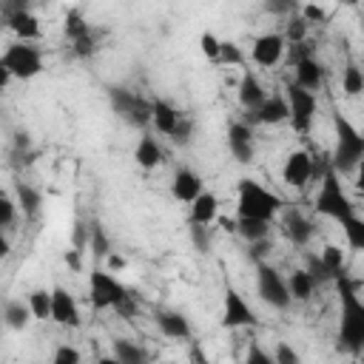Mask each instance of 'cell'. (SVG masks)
Returning <instances> with one entry per match:
<instances>
[{
  "label": "cell",
  "mask_w": 364,
  "mask_h": 364,
  "mask_svg": "<svg viewBox=\"0 0 364 364\" xmlns=\"http://www.w3.org/2000/svg\"><path fill=\"white\" fill-rule=\"evenodd\" d=\"M336 296H338L336 347L347 355H361L364 353V299L358 296V287L350 276L336 279Z\"/></svg>",
  "instance_id": "cell-1"
},
{
  "label": "cell",
  "mask_w": 364,
  "mask_h": 364,
  "mask_svg": "<svg viewBox=\"0 0 364 364\" xmlns=\"http://www.w3.org/2000/svg\"><path fill=\"white\" fill-rule=\"evenodd\" d=\"M284 51H287L284 34H282V31H264V34H259V37L253 40V46H250V60H253L256 65H262V68H273V65L282 63Z\"/></svg>",
  "instance_id": "cell-12"
},
{
  "label": "cell",
  "mask_w": 364,
  "mask_h": 364,
  "mask_svg": "<svg viewBox=\"0 0 364 364\" xmlns=\"http://www.w3.org/2000/svg\"><path fill=\"white\" fill-rule=\"evenodd\" d=\"M353 176H355V191H358V196H364V162L355 168Z\"/></svg>",
  "instance_id": "cell-52"
},
{
  "label": "cell",
  "mask_w": 364,
  "mask_h": 364,
  "mask_svg": "<svg viewBox=\"0 0 364 364\" xmlns=\"http://www.w3.org/2000/svg\"><path fill=\"white\" fill-rule=\"evenodd\" d=\"M219 324L225 330H242V327H253L259 324L256 310L250 307V301L236 290V287H225V299H222V318Z\"/></svg>",
  "instance_id": "cell-11"
},
{
  "label": "cell",
  "mask_w": 364,
  "mask_h": 364,
  "mask_svg": "<svg viewBox=\"0 0 364 364\" xmlns=\"http://www.w3.org/2000/svg\"><path fill=\"white\" fill-rule=\"evenodd\" d=\"M242 364H276V361H273V353H267L259 341H250V347H247Z\"/></svg>",
  "instance_id": "cell-44"
},
{
  "label": "cell",
  "mask_w": 364,
  "mask_h": 364,
  "mask_svg": "<svg viewBox=\"0 0 364 364\" xmlns=\"http://www.w3.org/2000/svg\"><path fill=\"white\" fill-rule=\"evenodd\" d=\"M299 14H301V20H304L307 26H321V23H327V6H321V3H301V6H299Z\"/></svg>",
  "instance_id": "cell-38"
},
{
  "label": "cell",
  "mask_w": 364,
  "mask_h": 364,
  "mask_svg": "<svg viewBox=\"0 0 364 364\" xmlns=\"http://www.w3.org/2000/svg\"><path fill=\"white\" fill-rule=\"evenodd\" d=\"M199 51L205 54V60L219 63V51H222V40L213 31H202L199 34Z\"/></svg>",
  "instance_id": "cell-39"
},
{
  "label": "cell",
  "mask_w": 364,
  "mask_h": 364,
  "mask_svg": "<svg viewBox=\"0 0 364 364\" xmlns=\"http://www.w3.org/2000/svg\"><path fill=\"white\" fill-rule=\"evenodd\" d=\"M236 233H239L247 245L267 242V236H270V222H262V219H236Z\"/></svg>",
  "instance_id": "cell-31"
},
{
  "label": "cell",
  "mask_w": 364,
  "mask_h": 364,
  "mask_svg": "<svg viewBox=\"0 0 364 364\" xmlns=\"http://www.w3.org/2000/svg\"><path fill=\"white\" fill-rule=\"evenodd\" d=\"M284 100H287V108H290V128L296 134H310L313 122H316V111H318V97L304 91L301 85L296 82H287L284 85Z\"/></svg>",
  "instance_id": "cell-9"
},
{
  "label": "cell",
  "mask_w": 364,
  "mask_h": 364,
  "mask_svg": "<svg viewBox=\"0 0 364 364\" xmlns=\"http://www.w3.org/2000/svg\"><path fill=\"white\" fill-rule=\"evenodd\" d=\"M108 102H111V111L128 122L131 128H145L151 122V114H154V100H145L142 94L131 91V88H122V85H114L108 91Z\"/></svg>",
  "instance_id": "cell-7"
},
{
  "label": "cell",
  "mask_w": 364,
  "mask_h": 364,
  "mask_svg": "<svg viewBox=\"0 0 364 364\" xmlns=\"http://www.w3.org/2000/svg\"><path fill=\"white\" fill-rule=\"evenodd\" d=\"M156 321V330L165 336V338H173V341H188L193 336V327L188 321V316L182 310H156L154 316Z\"/></svg>",
  "instance_id": "cell-21"
},
{
  "label": "cell",
  "mask_w": 364,
  "mask_h": 364,
  "mask_svg": "<svg viewBox=\"0 0 364 364\" xmlns=\"http://www.w3.org/2000/svg\"><path fill=\"white\" fill-rule=\"evenodd\" d=\"M202 191H205V182H202V176H199L193 168L182 165V168L173 171V179H171V196H173L176 202H182V205H193V199H196Z\"/></svg>",
  "instance_id": "cell-18"
},
{
  "label": "cell",
  "mask_w": 364,
  "mask_h": 364,
  "mask_svg": "<svg viewBox=\"0 0 364 364\" xmlns=\"http://www.w3.org/2000/svg\"><path fill=\"white\" fill-rule=\"evenodd\" d=\"M188 122V117L173 105V102H168V100H154V114H151V125L159 131V134H165V136H171V139H176L179 136V131H182V125Z\"/></svg>",
  "instance_id": "cell-15"
},
{
  "label": "cell",
  "mask_w": 364,
  "mask_h": 364,
  "mask_svg": "<svg viewBox=\"0 0 364 364\" xmlns=\"http://www.w3.org/2000/svg\"><path fill=\"white\" fill-rule=\"evenodd\" d=\"M341 94L344 97H361L364 94V68L358 63H347L341 71Z\"/></svg>",
  "instance_id": "cell-32"
},
{
  "label": "cell",
  "mask_w": 364,
  "mask_h": 364,
  "mask_svg": "<svg viewBox=\"0 0 364 364\" xmlns=\"http://www.w3.org/2000/svg\"><path fill=\"white\" fill-rule=\"evenodd\" d=\"M63 262H65L71 270H82V250H74V247H68V250L63 253Z\"/></svg>",
  "instance_id": "cell-49"
},
{
  "label": "cell",
  "mask_w": 364,
  "mask_h": 364,
  "mask_svg": "<svg viewBox=\"0 0 364 364\" xmlns=\"http://www.w3.org/2000/svg\"><path fill=\"white\" fill-rule=\"evenodd\" d=\"M134 159H136V165L142 171H154V168H159L165 162V148L154 134H142L136 148H134Z\"/></svg>",
  "instance_id": "cell-23"
},
{
  "label": "cell",
  "mask_w": 364,
  "mask_h": 364,
  "mask_svg": "<svg viewBox=\"0 0 364 364\" xmlns=\"http://www.w3.org/2000/svg\"><path fill=\"white\" fill-rule=\"evenodd\" d=\"M51 321L60 327H80V304L74 299V293L63 284L51 287Z\"/></svg>",
  "instance_id": "cell-14"
},
{
  "label": "cell",
  "mask_w": 364,
  "mask_h": 364,
  "mask_svg": "<svg viewBox=\"0 0 364 364\" xmlns=\"http://www.w3.org/2000/svg\"><path fill=\"white\" fill-rule=\"evenodd\" d=\"M341 230H344V239H347V247L355 250V253H364V216L353 213L350 219L341 222Z\"/></svg>",
  "instance_id": "cell-34"
},
{
  "label": "cell",
  "mask_w": 364,
  "mask_h": 364,
  "mask_svg": "<svg viewBox=\"0 0 364 364\" xmlns=\"http://www.w3.org/2000/svg\"><path fill=\"white\" fill-rule=\"evenodd\" d=\"M88 299L94 310H119L131 301V293L111 270L94 267L88 276Z\"/></svg>",
  "instance_id": "cell-6"
},
{
  "label": "cell",
  "mask_w": 364,
  "mask_h": 364,
  "mask_svg": "<svg viewBox=\"0 0 364 364\" xmlns=\"http://www.w3.org/2000/svg\"><path fill=\"white\" fill-rule=\"evenodd\" d=\"M358 28H361V34H364V6L358 9Z\"/></svg>",
  "instance_id": "cell-53"
},
{
  "label": "cell",
  "mask_w": 364,
  "mask_h": 364,
  "mask_svg": "<svg viewBox=\"0 0 364 364\" xmlns=\"http://www.w3.org/2000/svg\"><path fill=\"white\" fill-rule=\"evenodd\" d=\"M310 179H313V154L304 148L290 151L282 165V182L287 188H304Z\"/></svg>",
  "instance_id": "cell-13"
},
{
  "label": "cell",
  "mask_w": 364,
  "mask_h": 364,
  "mask_svg": "<svg viewBox=\"0 0 364 364\" xmlns=\"http://www.w3.org/2000/svg\"><path fill=\"white\" fill-rule=\"evenodd\" d=\"M17 202L14 199H9V196H3L0 199V230L3 233H9L11 230V225H14V219H17Z\"/></svg>",
  "instance_id": "cell-41"
},
{
  "label": "cell",
  "mask_w": 364,
  "mask_h": 364,
  "mask_svg": "<svg viewBox=\"0 0 364 364\" xmlns=\"http://www.w3.org/2000/svg\"><path fill=\"white\" fill-rule=\"evenodd\" d=\"M333 131H336V145L330 154V168L341 173H355V168L364 162V134L341 114L333 117Z\"/></svg>",
  "instance_id": "cell-3"
},
{
  "label": "cell",
  "mask_w": 364,
  "mask_h": 364,
  "mask_svg": "<svg viewBox=\"0 0 364 364\" xmlns=\"http://www.w3.org/2000/svg\"><path fill=\"white\" fill-rule=\"evenodd\" d=\"M100 364H119L114 355H105V358H100Z\"/></svg>",
  "instance_id": "cell-54"
},
{
  "label": "cell",
  "mask_w": 364,
  "mask_h": 364,
  "mask_svg": "<svg viewBox=\"0 0 364 364\" xmlns=\"http://www.w3.org/2000/svg\"><path fill=\"white\" fill-rule=\"evenodd\" d=\"M216 219H219V196L213 191H202L191 205L188 222L191 228H210Z\"/></svg>",
  "instance_id": "cell-22"
},
{
  "label": "cell",
  "mask_w": 364,
  "mask_h": 364,
  "mask_svg": "<svg viewBox=\"0 0 364 364\" xmlns=\"http://www.w3.org/2000/svg\"><path fill=\"white\" fill-rule=\"evenodd\" d=\"M191 233H193V245L199 250H208L210 247V230L208 228H191Z\"/></svg>",
  "instance_id": "cell-48"
},
{
  "label": "cell",
  "mask_w": 364,
  "mask_h": 364,
  "mask_svg": "<svg viewBox=\"0 0 364 364\" xmlns=\"http://www.w3.org/2000/svg\"><path fill=\"white\" fill-rule=\"evenodd\" d=\"M28 307H31V316L37 321H51V290L46 287H34L28 296H26Z\"/></svg>",
  "instance_id": "cell-33"
},
{
  "label": "cell",
  "mask_w": 364,
  "mask_h": 364,
  "mask_svg": "<svg viewBox=\"0 0 364 364\" xmlns=\"http://www.w3.org/2000/svg\"><path fill=\"white\" fill-rule=\"evenodd\" d=\"M253 119L259 125H282V122H287L290 119V108H287L284 94H270L264 100V105L253 114Z\"/></svg>",
  "instance_id": "cell-24"
},
{
  "label": "cell",
  "mask_w": 364,
  "mask_h": 364,
  "mask_svg": "<svg viewBox=\"0 0 364 364\" xmlns=\"http://www.w3.org/2000/svg\"><path fill=\"white\" fill-rule=\"evenodd\" d=\"M88 242H91V225L77 222V225H74V233H71V247H74V250H85Z\"/></svg>",
  "instance_id": "cell-46"
},
{
  "label": "cell",
  "mask_w": 364,
  "mask_h": 364,
  "mask_svg": "<svg viewBox=\"0 0 364 364\" xmlns=\"http://www.w3.org/2000/svg\"><path fill=\"white\" fill-rule=\"evenodd\" d=\"M31 318H34V316H31L28 301H23V299H9V301L3 304V321H6V327H9V330L23 333V330L28 327V321H31Z\"/></svg>",
  "instance_id": "cell-28"
},
{
  "label": "cell",
  "mask_w": 364,
  "mask_h": 364,
  "mask_svg": "<svg viewBox=\"0 0 364 364\" xmlns=\"http://www.w3.org/2000/svg\"><path fill=\"white\" fill-rule=\"evenodd\" d=\"M46 68V57H43V48L34 46V43H9L3 57H0V71H6L11 80H34L37 74H43Z\"/></svg>",
  "instance_id": "cell-5"
},
{
  "label": "cell",
  "mask_w": 364,
  "mask_h": 364,
  "mask_svg": "<svg viewBox=\"0 0 364 364\" xmlns=\"http://www.w3.org/2000/svg\"><path fill=\"white\" fill-rule=\"evenodd\" d=\"M293 74H296V85H301L304 91H310V94H316L321 85H324V77H327V68H324V63H318V57H301V60H296L293 63Z\"/></svg>",
  "instance_id": "cell-20"
},
{
  "label": "cell",
  "mask_w": 364,
  "mask_h": 364,
  "mask_svg": "<svg viewBox=\"0 0 364 364\" xmlns=\"http://www.w3.org/2000/svg\"><path fill=\"white\" fill-rule=\"evenodd\" d=\"M316 287H318V282H316L304 267H296V270L287 276V290H290L293 301H307V299H313Z\"/></svg>",
  "instance_id": "cell-30"
},
{
  "label": "cell",
  "mask_w": 364,
  "mask_h": 364,
  "mask_svg": "<svg viewBox=\"0 0 364 364\" xmlns=\"http://www.w3.org/2000/svg\"><path fill=\"white\" fill-rule=\"evenodd\" d=\"M111 355L119 361V364H148V353L142 344H136L134 338H114L111 341Z\"/></svg>",
  "instance_id": "cell-26"
},
{
  "label": "cell",
  "mask_w": 364,
  "mask_h": 364,
  "mask_svg": "<svg viewBox=\"0 0 364 364\" xmlns=\"http://www.w3.org/2000/svg\"><path fill=\"white\" fill-rule=\"evenodd\" d=\"M307 31H310V26L301 20V14L296 11V14H290L287 17V23H284V40H287V46H301V43H307Z\"/></svg>",
  "instance_id": "cell-35"
},
{
  "label": "cell",
  "mask_w": 364,
  "mask_h": 364,
  "mask_svg": "<svg viewBox=\"0 0 364 364\" xmlns=\"http://www.w3.org/2000/svg\"><path fill=\"white\" fill-rule=\"evenodd\" d=\"M188 364H213V361L205 355V350H202V347H193V350H191V355H188Z\"/></svg>",
  "instance_id": "cell-51"
},
{
  "label": "cell",
  "mask_w": 364,
  "mask_h": 364,
  "mask_svg": "<svg viewBox=\"0 0 364 364\" xmlns=\"http://www.w3.org/2000/svg\"><path fill=\"white\" fill-rule=\"evenodd\" d=\"M282 199L279 193L267 191L262 182L256 179H239L236 185V219H262V222H273L282 213Z\"/></svg>",
  "instance_id": "cell-2"
},
{
  "label": "cell",
  "mask_w": 364,
  "mask_h": 364,
  "mask_svg": "<svg viewBox=\"0 0 364 364\" xmlns=\"http://www.w3.org/2000/svg\"><path fill=\"white\" fill-rule=\"evenodd\" d=\"M282 233H284L296 247H307V245L313 242V236H316V225H313V219H307L301 210L287 208V210H282Z\"/></svg>",
  "instance_id": "cell-16"
},
{
  "label": "cell",
  "mask_w": 364,
  "mask_h": 364,
  "mask_svg": "<svg viewBox=\"0 0 364 364\" xmlns=\"http://www.w3.org/2000/svg\"><path fill=\"white\" fill-rule=\"evenodd\" d=\"M273 361H276V364H301V355H299V350H296L293 344L279 341V344L273 347Z\"/></svg>",
  "instance_id": "cell-42"
},
{
  "label": "cell",
  "mask_w": 364,
  "mask_h": 364,
  "mask_svg": "<svg viewBox=\"0 0 364 364\" xmlns=\"http://www.w3.org/2000/svg\"><path fill=\"white\" fill-rule=\"evenodd\" d=\"M88 247H91V253L94 256H100V259H108L114 250H111V239H108V233H105V228L102 225H97V222H91V242H88Z\"/></svg>",
  "instance_id": "cell-36"
},
{
  "label": "cell",
  "mask_w": 364,
  "mask_h": 364,
  "mask_svg": "<svg viewBox=\"0 0 364 364\" xmlns=\"http://www.w3.org/2000/svg\"><path fill=\"white\" fill-rule=\"evenodd\" d=\"M219 63L228 65V68H233V65H245V51L239 48V43H233V40H222Z\"/></svg>",
  "instance_id": "cell-37"
},
{
  "label": "cell",
  "mask_w": 364,
  "mask_h": 364,
  "mask_svg": "<svg viewBox=\"0 0 364 364\" xmlns=\"http://www.w3.org/2000/svg\"><path fill=\"white\" fill-rule=\"evenodd\" d=\"M0 11H3V20H6V28L20 43H37L43 37V23L26 3H3Z\"/></svg>",
  "instance_id": "cell-10"
},
{
  "label": "cell",
  "mask_w": 364,
  "mask_h": 364,
  "mask_svg": "<svg viewBox=\"0 0 364 364\" xmlns=\"http://www.w3.org/2000/svg\"><path fill=\"white\" fill-rule=\"evenodd\" d=\"M304 270H307V273H310V276H313L318 284L333 282V279H330V273H327V267L321 264V259H318V256H307V267H304Z\"/></svg>",
  "instance_id": "cell-47"
},
{
  "label": "cell",
  "mask_w": 364,
  "mask_h": 364,
  "mask_svg": "<svg viewBox=\"0 0 364 364\" xmlns=\"http://www.w3.org/2000/svg\"><path fill=\"white\" fill-rule=\"evenodd\" d=\"M63 34H65V40H68L71 46L80 43V40H85L88 34H94L91 23H88L85 14H82V9H68V11H65V17H63Z\"/></svg>",
  "instance_id": "cell-27"
},
{
  "label": "cell",
  "mask_w": 364,
  "mask_h": 364,
  "mask_svg": "<svg viewBox=\"0 0 364 364\" xmlns=\"http://www.w3.org/2000/svg\"><path fill=\"white\" fill-rule=\"evenodd\" d=\"M267 97H270V94H267V88L262 85V80H259L250 68H245L242 77H239V85H236V100H239V105H242L245 111L256 114V111L264 105Z\"/></svg>",
  "instance_id": "cell-17"
},
{
  "label": "cell",
  "mask_w": 364,
  "mask_h": 364,
  "mask_svg": "<svg viewBox=\"0 0 364 364\" xmlns=\"http://www.w3.org/2000/svg\"><path fill=\"white\" fill-rule=\"evenodd\" d=\"M14 193H17L14 202H17L20 213H23L26 219H37L40 210H43V193H40L34 185H28V182H17Z\"/></svg>",
  "instance_id": "cell-25"
},
{
  "label": "cell",
  "mask_w": 364,
  "mask_h": 364,
  "mask_svg": "<svg viewBox=\"0 0 364 364\" xmlns=\"http://www.w3.org/2000/svg\"><path fill=\"white\" fill-rule=\"evenodd\" d=\"M313 210H316L318 216H327V219L338 222V225L355 213V205H353V199L347 196V191H344V185H341V176H338L333 168H330V171L324 173V179L318 182V193H316V199H313Z\"/></svg>",
  "instance_id": "cell-4"
},
{
  "label": "cell",
  "mask_w": 364,
  "mask_h": 364,
  "mask_svg": "<svg viewBox=\"0 0 364 364\" xmlns=\"http://www.w3.org/2000/svg\"><path fill=\"white\" fill-rule=\"evenodd\" d=\"M256 293L273 310H287L293 304V296L287 290V276H282L270 262L256 264Z\"/></svg>",
  "instance_id": "cell-8"
},
{
  "label": "cell",
  "mask_w": 364,
  "mask_h": 364,
  "mask_svg": "<svg viewBox=\"0 0 364 364\" xmlns=\"http://www.w3.org/2000/svg\"><path fill=\"white\" fill-rule=\"evenodd\" d=\"M51 364H82V353L74 344H57Z\"/></svg>",
  "instance_id": "cell-40"
},
{
  "label": "cell",
  "mask_w": 364,
  "mask_h": 364,
  "mask_svg": "<svg viewBox=\"0 0 364 364\" xmlns=\"http://www.w3.org/2000/svg\"><path fill=\"white\" fill-rule=\"evenodd\" d=\"M318 259H321V264L327 267V273H330V279H333V282H336V279H341V276H347V253H344V247H341V245L327 242V245L321 247Z\"/></svg>",
  "instance_id": "cell-29"
},
{
  "label": "cell",
  "mask_w": 364,
  "mask_h": 364,
  "mask_svg": "<svg viewBox=\"0 0 364 364\" xmlns=\"http://www.w3.org/2000/svg\"><path fill=\"white\" fill-rule=\"evenodd\" d=\"M228 151L236 162H250L256 154V136H253V125L247 122H230L228 128Z\"/></svg>",
  "instance_id": "cell-19"
},
{
  "label": "cell",
  "mask_w": 364,
  "mask_h": 364,
  "mask_svg": "<svg viewBox=\"0 0 364 364\" xmlns=\"http://www.w3.org/2000/svg\"><path fill=\"white\" fill-rule=\"evenodd\" d=\"M125 264H128V262H125L119 253H111V256L105 259V270H111V273H114V270H122Z\"/></svg>",
  "instance_id": "cell-50"
},
{
  "label": "cell",
  "mask_w": 364,
  "mask_h": 364,
  "mask_svg": "<svg viewBox=\"0 0 364 364\" xmlns=\"http://www.w3.org/2000/svg\"><path fill=\"white\" fill-rule=\"evenodd\" d=\"M71 51H74V57H80V60H88V57H94V54L100 51V37H97V31H94V34H88L85 40L74 43V46H71Z\"/></svg>",
  "instance_id": "cell-43"
},
{
  "label": "cell",
  "mask_w": 364,
  "mask_h": 364,
  "mask_svg": "<svg viewBox=\"0 0 364 364\" xmlns=\"http://www.w3.org/2000/svg\"><path fill=\"white\" fill-rule=\"evenodd\" d=\"M264 11L273 14V17H290V14L299 11V6L290 3V0H270V3H264Z\"/></svg>",
  "instance_id": "cell-45"
}]
</instances>
